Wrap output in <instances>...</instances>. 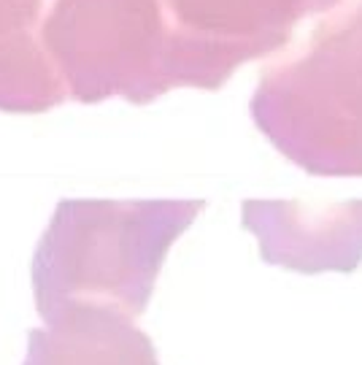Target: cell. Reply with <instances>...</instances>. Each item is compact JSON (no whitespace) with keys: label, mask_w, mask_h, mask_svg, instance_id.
Here are the masks:
<instances>
[{"label":"cell","mask_w":362,"mask_h":365,"mask_svg":"<svg viewBox=\"0 0 362 365\" xmlns=\"http://www.w3.org/2000/svg\"><path fill=\"white\" fill-rule=\"evenodd\" d=\"M257 130L311 176H362V0L265 66L249 103Z\"/></svg>","instance_id":"2"},{"label":"cell","mask_w":362,"mask_h":365,"mask_svg":"<svg viewBox=\"0 0 362 365\" xmlns=\"http://www.w3.org/2000/svg\"><path fill=\"white\" fill-rule=\"evenodd\" d=\"M241 222L262 260L298 274H351L362 262V200H244Z\"/></svg>","instance_id":"5"},{"label":"cell","mask_w":362,"mask_h":365,"mask_svg":"<svg viewBox=\"0 0 362 365\" xmlns=\"http://www.w3.org/2000/svg\"><path fill=\"white\" fill-rule=\"evenodd\" d=\"M41 41L76 103L146 106L187 87L157 0H52Z\"/></svg>","instance_id":"3"},{"label":"cell","mask_w":362,"mask_h":365,"mask_svg":"<svg viewBox=\"0 0 362 365\" xmlns=\"http://www.w3.org/2000/svg\"><path fill=\"white\" fill-rule=\"evenodd\" d=\"M22 365H160L152 336L105 309H71L27 330Z\"/></svg>","instance_id":"6"},{"label":"cell","mask_w":362,"mask_h":365,"mask_svg":"<svg viewBox=\"0 0 362 365\" xmlns=\"http://www.w3.org/2000/svg\"><path fill=\"white\" fill-rule=\"evenodd\" d=\"M187 87L219 90L252 60L286 49L303 19L338 0H157Z\"/></svg>","instance_id":"4"},{"label":"cell","mask_w":362,"mask_h":365,"mask_svg":"<svg viewBox=\"0 0 362 365\" xmlns=\"http://www.w3.org/2000/svg\"><path fill=\"white\" fill-rule=\"evenodd\" d=\"M203 209L200 197L60 200L30 262L41 325L71 309H105L138 322L173 244Z\"/></svg>","instance_id":"1"},{"label":"cell","mask_w":362,"mask_h":365,"mask_svg":"<svg viewBox=\"0 0 362 365\" xmlns=\"http://www.w3.org/2000/svg\"><path fill=\"white\" fill-rule=\"evenodd\" d=\"M52 0H0V111L43 114L68 101L43 49L41 30Z\"/></svg>","instance_id":"7"}]
</instances>
